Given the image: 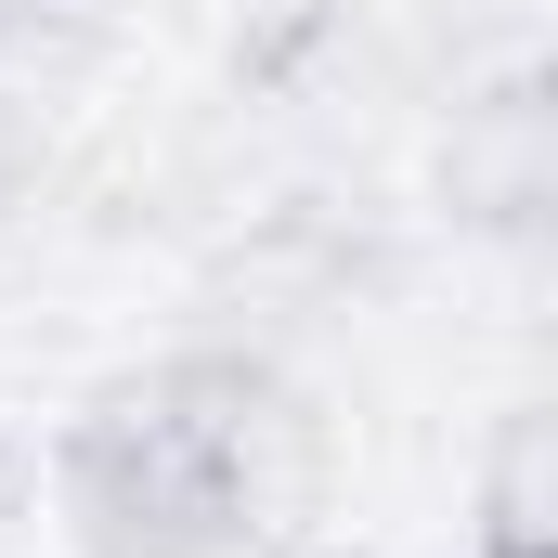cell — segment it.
<instances>
[{
	"label": "cell",
	"mask_w": 558,
	"mask_h": 558,
	"mask_svg": "<svg viewBox=\"0 0 558 558\" xmlns=\"http://www.w3.org/2000/svg\"><path fill=\"white\" fill-rule=\"evenodd\" d=\"M65 533H78V558H234L247 546L234 377L169 364V377L105 390L65 428Z\"/></svg>",
	"instance_id": "6da1fadb"
},
{
	"label": "cell",
	"mask_w": 558,
	"mask_h": 558,
	"mask_svg": "<svg viewBox=\"0 0 558 558\" xmlns=\"http://www.w3.org/2000/svg\"><path fill=\"white\" fill-rule=\"evenodd\" d=\"M26 13H39V0H0V52H13V39H26Z\"/></svg>",
	"instance_id": "7a4b0ae2"
}]
</instances>
